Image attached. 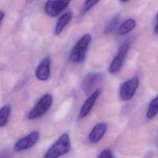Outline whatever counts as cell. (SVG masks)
<instances>
[{"instance_id":"obj_1","label":"cell","mask_w":158,"mask_h":158,"mask_svg":"<svg viewBox=\"0 0 158 158\" xmlns=\"http://www.w3.org/2000/svg\"><path fill=\"white\" fill-rule=\"evenodd\" d=\"M71 143L69 135L63 133L49 148L43 158H59L69 152Z\"/></svg>"},{"instance_id":"obj_2","label":"cell","mask_w":158,"mask_h":158,"mask_svg":"<svg viewBox=\"0 0 158 158\" xmlns=\"http://www.w3.org/2000/svg\"><path fill=\"white\" fill-rule=\"evenodd\" d=\"M91 41V36L85 34L75 43L70 54V60L74 63L82 62L86 57L88 48Z\"/></svg>"},{"instance_id":"obj_3","label":"cell","mask_w":158,"mask_h":158,"mask_svg":"<svg viewBox=\"0 0 158 158\" xmlns=\"http://www.w3.org/2000/svg\"><path fill=\"white\" fill-rule=\"evenodd\" d=\"M52 96L49 93L43 95L28 114V118L34 120L44 115L51 107Z\"/></svg>"},{"instance_id":"obj_4","label":"cell","mask_w":158,"mask_h":158,"mask_svg":"<svg viewBox=\"0 0 158 158\" xmlns=\"http://www.w3.org/2000/svg\"><path fill=\"white\" fill-rule=\"evenodd\" d=\"M139 85L138 77H133L123 82L119 88V96L122 101L130 100L135 95Z\"/></svg>"},{"instance_id":"obj_5","label":"cell","mask_w":158,"mask_h":158,"mask_svg":"<svg viewBox=\"0 0 158 158\" xmlns=\"http://www.w3.org/2000/svg\"><path fill=\"white\" fill-rule=\"evenodd\" d=\"M129 46L130 44L128 41H125L120 46L117 55L113 59L109 67L108 71L110 73H115L121 69L125 58L128 52Z\"/></svg>"},{"instance_id":"obj_6","label":"cell","mask_w":158,"mask_h":158,"mask_svg":"<svg viewBox=\"0 0 158 158\" xmlns=\"http://www.w3.org/2000/svg\"><path fill=\"white\" fill-rule=\"evenodd\" d=\"M40 134L37 131H33L19 139L14 144V149L17 152L27 150L33 147L38 141Z\"/></svg>"},{"instance_id":"obj_7","label":"cell","mask_w":158,"mask_h":158,"mask_svg":"<svg viewBox=\"0 0 158 158\" xmlns=\"http://www.w3.org/2000/svg\"><path fill=\"white\" fill-rule=\"evenodd\" d=\"M69 3V1H48L45 4V12L50 17H56L67 8Z\"/></svg>"},{"instance_id":"obj_8","label":"cell","mask_w":158,"mask_h":158,"mask_svg":"<svg viewBox=\"0 0 158 158\" xmlns=\"http://www.w3.org/2000/svg\"><path fill=\"white\" fill-rule=\"evenodd\" d=\"M51 60L49 57H44L38 65L36 71V77L41 81H45L48 79L51 72Z\"/></svg>"},{"instance_id":"obj_9","label":"cell","mask_w":158,"mask_h":158,"mask_svg":"<svg viewBox=\"0 0 158 158\" xmlns=\"http://www.w3.org/2000/svg\"><path fill=\"white\" fill-rule=\"evenodd\" d=\"M100 94L101 91L99 89H97L95 91H94L90 95V96L85 101L79 112V117L80 118H85L89 114L93 107L95 104L98 98H99Z\"/></svg>"},{"instance_id":"obj_10","label":"cell","mask_w":158,"mask_h":158,"mask_svg":"<svg viewBox=\"0 0 158 158\" xmlns=\"http://www.w3.org/2000/svg\"><path fill=\"white\" fill-rule=\"evenodd\" d=\"M102 74L99 72H93L88 74L81 84V88L83 90L88 93L102 79Z\"/></svg>"},{"instance_id":"obj_11","label":"cell","mask_w":158,"mask_h":158,"mask_svg":"<svg viewBox=\"0 0 158 158\" xmlns=\"http://www.w3.org/2000/svg\"><path fill=\"white\" fill-rule=\"evenodd\" d=\"M107 125L106 123H98L94 126L89 134V140L93 143L99 142L106 132Z\"/></svg>"},{"instance_id":"obj_12","label":"cell","mask_w":158,"mask_h":158,"mask_svg":"<svg viewBox=\"0 0 158 158\" xmlns=\"http://www.w3.org/2000/svg\"><path fill=\"white\" fill-rule=\"evenodd\" d=\"M72 17V14L70 11L66 12L60 17L59 19L57 22L56 27L54 28V33L56 35H59L62 31L64 28L70 21Z\"/></svg>"},{"instance_id":"obj_13","label":"cell","mask_w":158,"mask_h":158,"mask_svg":"<svg viewBox=\"0 0 158 158\" xmlns=\"http://www.w3.org/2000/svg\"><path fill=\"white\" fill-rule=\"evenodd\" d=\"M136 21L134 19L130 18L124 21L118 28L117 34L120 36L125 35L132 31L136 26Z\"/></svg>"},{"instance_id":"obj_14","label":"cell","mask_w":158,"mask_h":158,"mask_svg":"<svg viewBox=\"0 0 158 158\" xmlns=\"http://www.w3.org/2000/svg\"><path fill=\"white\" fill-rule=\"evenodd\" d=\"M158 113V96L152 99L148 107L146 117L149 119L154 118Z\"/></svg>"},{"instance_id":"obj_15","label":"cell","mask_w":158,"mask_h":158,"mask_svg":"<svg viewBox=\"0 0 158 158\" xmlns=\"http://www.w3.org/2000/svg\"><path fill=\"white\" fill-rule=\"evenodd\" d=\"M11 107L9 104L2 106L0 110V127H4L8 122Z\"/></svg>"},{"instance_id":"obj_16","label":"cell","mask_w":158,"mask_h":158,"mask_svg":"<svg viewBox=\"0 0 158 158\" xmlns=\"http://www.w3.org/2000/svg\"><path fill=\"white\" fill-rule=\"evenodd\" d=\"M118 23H119V16L118 15L115 16L106 26L104 30V33L106 34H109L112 33L113 31H114L116 29Z\"/></svg>"},{"instance_id":"obj_17","label":"cell","mask_w":158,"mask_h":158,"mask_svg":"<svg viewBox=\"0 0 158 158\" xmlns=\"http://www.w3.org/2000/svg\"><path fill=\"white\" fill-rule=\"evenodd\" d=\"M98 1H86L85 2L83 7V12L85 13L89 10L96 4H97Z\"/></svg>"},{"instance_id":"obj_18","label":"cell","mask_w":158,"mask_h":158,"mask_svg":"<svg viewBox=\"0 0 158 158\" xmlns=\"http://www.w3.org/2000/svg\"><path fill=\"white\" fill-rule=\"evenodd\" d=\"M98 158H115V157L110 149H106L100 153Z\"/></svg>"},{"instance_id":"obj_19","label":"cell","mask_w":158,"mask_h":158,"mask_svg":"<svg viewBox=\"0 0 158 158\" xmlns=\"http://www.w3.org/2000/svg\"><path fill=\"white\" fill-rule=\"evenodd\" d=\"M154 31L155 33L158 34V12H157V15H156V24H155V26H154Z\"/></svg>"},{"instance_id":"obj_20","label":"cell","mask_w":158,"mask_h":158,"mask_svg":"<svg viewBox=\"0 0 158 158\" xmlns=\"http://www.w3.org/2000/svg\"><path fill=\"white\" fill-rule=\"evenodd\" d=\"M4 16H5L4 12L2 10H1V12H0V22H1V23H2Z\"/></svg>"}]
</instances>
